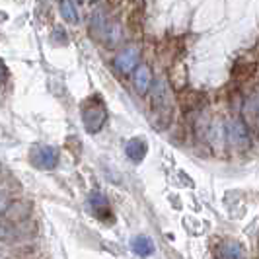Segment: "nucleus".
I'll use <instances>...</instances> for the list:
<instances>
[{
	"instance_id": "1",
	"label": "nucleus",
	"mask_w": 259,
	"mask_h": 259,
	"mask_svg": "<svg viewBox=\"0 0 259 259\" xmlns=\"http://www.w3.org/2000/svg\"><path fill=\"white\" fill-rule=\"evenodd\" d=\"M105 119H107V109L98 96H92L82 104V123L88 133L92 135L100 133L105 125Z\"/></svg>"
},
{
	"instance_id": "14",
	"label": "nucleus",
	"mask_w": 259,
	"mask_h": 259,
	"mask_svg": "<svg viewBox=\"0 0 259 259\" xmlns=\"http://www.w3.org/2000/svg\"><path fill=\"white\" fill-rule=\"evenodd\" d=\"M4 236H6V228L0 224V238H4Z\"/></svg>"
},
{
	"instance_id": "10",
	"label": "nucleus",
	"mask_w": 259,
	"mask_h": 259,
	"mask_svg": "<svg viewBox=\"0 0 259 259\" xmlns=\"http://www.w3.org/2000/svg\"><path fill=\"white\" fill-rule=\"evenodd\" d=\"M59 10H61V16L65 18V22H68V24H78V14L72 0H61L59 2Z\"/></svg>"
},
{
	"instance_id": "6",
	"label": "nucleus",
	"mask_w": 259,
	"mask_h": 259,
	"mask_svg": "<svg viewBox=\"0 0 259 259\" xmlns=\"http://www.w3.org/2000/svg\"><path fill=\"white\" fill-rule=\"evenodd\" d=\"M100 37L104 41L107 47H115L121 43L123 39V31H121V26L117 22H105L102 31H100Z\"/></svg>"
},
{
	"instance_id": "3",
	"label": "nucleus",
	"mask_w": 259,
	"mask_h": 259,
	"mask_svg": "<svg viewBox=\"0 0 259 259\" xmlns=\"http://www.w3.org/2000/svg\"><path fill=\"white\" fill-rule=\"evenodd\" d=\"M31 162L41 169H53L59 164V150L55 146H37L31 152Z\"/></svg>"
},
{
	"instance_id": "12",
	"label": "nucleus",
	"mask_w": 259,
	"mask_h": 259,
	"mask_svg": "<svg viewBox=\"0 0 259 259\" xmlns=\"http://www.w3.org/2000/svg\"><path fill=\"white\" fill-rule=\"evenodd\" d=\"M10 207V197L6 193H0V214L6 212V208Z\"/></svg>"
},
{
	"instance_id": "8",
	"label": "nucleus",
	"mask_w": 259,
	"mask_h": 259,
	"mask_svg": "<svg viewBox=\"0 0 259 259\" xmlns=\"http://www.w3.org/2000/svg\"><path fill=\"white\" fill-rule=\"evenodd\" d=\"M125 152L133 162H141L148 152V144L144 143L143 139H131L125 146Z\"/></svg>"
},
{
	"instance_id": "9",
	"label": "nucleus",
	"mask_w": 259,
	"mask_h": 259,
	"mask_svg": "<svg viewBox=\"0 0 259 259\" xmlns=\"http://www.w3.org/2000/svg\"><path fill=\"white\" fill-rule=\"evenodd\" d=\"M133 251L137 255H141V257L152 255L154 253V242H152V238H148V236H137L133 240Z\"/></svg>"
},
{
	"instance_id": "7",
	"label": "nucleus",
	"mask_w": 259,
	"mask_h": 259,
	"mask_svg": "<svg viewBox=\"0 0 259 259\" xmlns=\"http://www.w3.org/2000/svg\"><path fill=\"white\" fill-rule=\"evenodd\" d=\"M90 207H92V210H94L98 217H102V219H109V214H111L109 201H107L105 195L100 193V191L90 193Z\"/></svg>"
},
{
	"instance_id": "13",
	"label": "nucleus",
	"mask_w": 259,
	"mask_h": 259,
	"mask_svg": "<svg viewBox=\"0 0 259 259\" xmlns=\"http://www.w3.org/2000/svg\"><path fill=\"white\" fill-rule=\"evenodd\" d=\"M8 80V68L4 65V61L0 59V88H2V84Z\"/></svg>"
},
{
	"instance_id": "11",
	"label": "nucleus",
	"mask_w": 259,
	"mask_h": 259,
	"mask_svg": "<svg viewBox=\"0 0 259 259\" xmlns=\"http://www.w3.org/2000/svg\"><path fill=\"white\" fill-rule=\"evenodd\" d=\"M244 249L240 244H224L222 249L219 251V257H244Z\"/></svg>"
},
{
	"instance_id": "2",
	"label": "nucleus",
	"mask_w": 259,
	"mask_h": 259,
	"mask_svg": "<svg viewBox=\"0 0 259 259\" xmlns=\"http://www.w3.org/2000/svg\"><path fill=\"white\" fill-rule=\"evenodd\" d=\"M226 139L236 146V148H247L249 146V131L242 119H232L226 125Z\"/></svg>"
},
{
	"instance_id": "15",
	"label": "nucleus",
	"mask_w": 259,
	"mask_h": 259,
	"mask_svg": "<svg viewBox=\"0 0 259 259\" xmlns=\"http://www.w3.org/2000/svg\"><path fill=\"white\" fill-rule=\"evenodd\" d=\"M92 2H98V0H92Z\"/></svg>"
},
{
	"instance_id": "4",
	"label": "nucleus",
	"mask_w": 259,
	"mask_h": 259,
	"mask_svg": "<svg viewBox=\"0 0 259 259\" xmlns=\"http://www.w3.org/2000/svg\"><path fill=\"white\" fill-rule=\"evenodd\" d=\"M137 63H139V49L137 47H127L115 57V68L123 74H129L131 70H135Z\"/></svg>"
},
{
	"instance_id": "5",
	"label": "nucleus",
	"mask_w": 259,
	"mask_h": 259,
	"mask_svg": "<svg viewBox=\"0 0 259 259\" xmlns=\"http://www.w3.org/2000/svg\"><path fill=\"white\" fill-rule=\"evenodd\" d=\"M133 82H135V90L139 92L141 96H144L146 92L152 88V70L148 65H139L135 68L133 74Z\"/></svg>"
}]
</instances>
